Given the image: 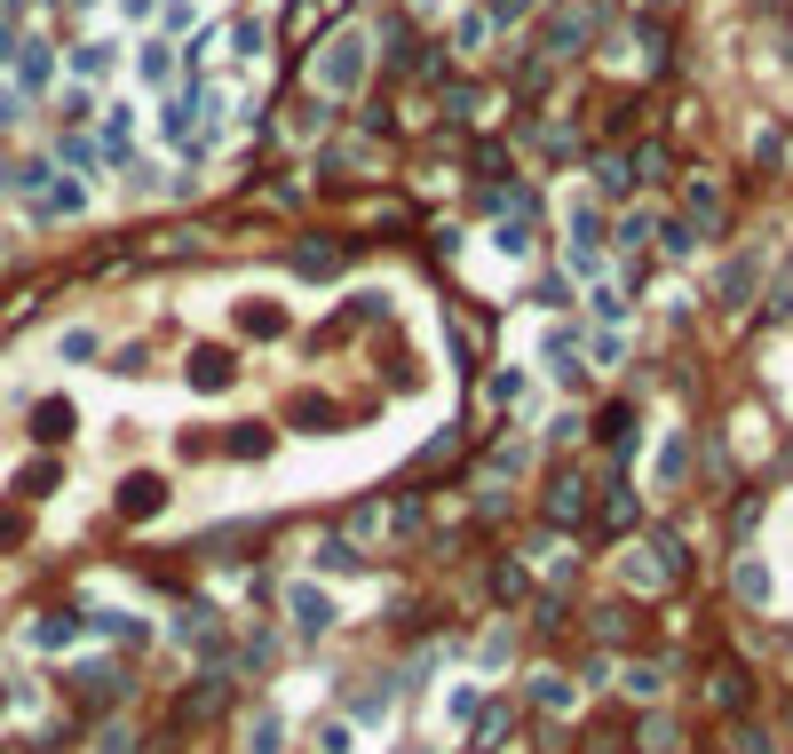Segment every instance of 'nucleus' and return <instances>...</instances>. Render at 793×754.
<instances>
[{"label":"nucleus","instance_id":"f257e3e1","mask_svg":"<svg viewBox=\"0 0 793 754\" xmlns=\"http://www.w3.org/2000/svg\"><path fill=\"white\" fill-rule=\"evenodd\" d=\"M366 64H373V40L366 33H334V40L318 48V64H310V88L357 95V88H366Z\"/></svg>","mask_w":793,"mask_h":754},{"label":"nucleus","instance_id":"f03ea898","mask_svg":"<svg viewBox=\"0 0 793 754\" xmlns=\"http://www.w3.org/2000/svg\"><path fill=\"white\" fill-rule=\"evenodd\" d=\"M286 619H294V636H325V627H342V603H334V588L294 580L286 588Z\"/></svg>","mask_w":793,"mask_h":754},{"label":"nucleus","instance_id":"7ed1b4c3","mask_svg":"<svg viewBox=\"0 0 793 754\" xmlns=\"http://www.w3.org/2000/svg\"><path fill=\"white\" fill-rule=\"evenodd\" d=\"M540 366L555 373V382H579V334H564V325H548V334H540Z\"/></svg>","mask_w":793,"mask_h":754},{"label":"nucleus","instance_id":"20e7f679","mask_svg":"<svg viewBox=\"0 0 793 754\" xmlns=\"http://www.w3.org/2000/svg\"><path fill=\"white\" fill-rule=\"evenodd\" d=\"M167 509V485H159V476H127V485H119V516H159Z\"/></svg>","mask_w":793,"mask_h":754},{"label":"nucleus","instance_id":"39448f33","mask_svg":"<svg viewBox=\"0 0 793 754\" xmlns=\"http://www.w3.org/2000/svg\"><path fill=\"white\" fill-rule=\"evenodd\" d=\"M230 373H239V366H230L222 349H191V366H183V382L215 397V389H230Z\"/></svg>","mask_w":793,"mask_h":754},{"label":"nucleus","instance_id":"423d86ee","mask_svg":"<svg viewBox=\"0 0 793 754\" xmlns=\"http://www.w3.org/2000/svg\"><path fill=\"white\" fill-rule=\"evenodd\" d=\"M579 40H587V9H555L548 16V56H579Z\"/></svg>","mask_w":793,"mask_h":754},{"label":"nucleus","instance_id":"0eeeda50","mask_svg":"<svg viewBox=\"0 0 793 754\" xmlns=\"http://www.w3.org/2000/svg\"><path fill=\"white\" fill-rule=\"evenodd\" d=\"M682 207H690V231H714V222H722V183H706V175H699V183L682 191Z\"/></svg>","mask_w":793,"mask_h":754},{"label":"nucleus","instance_id":"6e6552de","mask_svg":"<svg viewBox=\"0 0 793 754\" xmlns=\"http://www.w3.org/2000/svg\"><path fill=\"white\" fill-rule=\"evenodd\" d=\"M246 754H286V715H278V707H263V715H254Z\"/></svg>","mask_w":793,"mask_h":754},{"label":"nucleus","instance_id":"1a4fd4ad","mask_svg":"<svg viewBox=\"0 0 793 754\" xmlns=\"http://www.w3.org/2000/svg\"><path fill=\"white\" fill-rule=\"evenodd\" d=\"M532 699H540L548 715H572V707H579V683H564V675H540V683H532Z\"/></svg>","mask_w":793,"mask_h":754},{"label":"nucleus","instance_id":"9d476101","mask_svg":"<svg viewBox=\"0 0 793 754\" xmlns=\"http://www.w3.org/2000/svg\"><path fill=\"white\" fill-rule=\"evenodd\" d=\"M738 596H746V603H770L778 596V580H770V564H762V557L738 564Z\"/></svg>","mask_w":793,"mask_h":754},{"label":"nucleus","instance_id":"9b49d317","mask_svg":"<svg viewBox=\"0 0 793 754\" xmlns=\"http://www.w3.org/2000/svg\"><path fill=\"white\" fill-rule=\"evenodd\" d=\"M682 469H690V437L675 430L667 445H658V469H651V476H658V485H682Z\"/></svg>","mask_w":793,"mask_h":754},{"label":"nucleus","instance_id":"f8f14e48","mask_svg":"<svg viewBox=\"0 0 793 754\" xmlns=\"http://www.w3.org/2000/svg\"><path fill=\"white\" fill-rule=\"evenodd\" d=\"M754 279H762V255H738V263L722 270V302H746V294H754Z\"/></svg>","mask_w":793,"mask_h":754},{"label":"nucleus","instance_id":"ddd939ff","mask_svg":"<svg viewBox=\"0 0 793 754\" xmlns=\"http://www.w3.org/2000/svg\"><path fill=\"white\" fill-rule=\"evenodd\" d=\"M579 509H587V485H579V476H564V485L548 493V516H555V524H572Z\"/></svg>","mask_w":793,"mask_h":754},{"label":"nucleus","instance_id":"4468645a","mask_svg":"<svg viewBox=\"0 0 793 754\" xmlns=\"http://www.w3.org/2000/svg\"><path fill=\"white\" fill-rule=\"evenodd\" d=\"M334 246H302V255H294V270H302V279H334Z\"/></svg>","mask_w":793,"mask_h":754},{"label":"nucleus","instance_id":"2eb2a0df","mask_svg":"<svg viewBox=\"0 0 793 754\" xmlns=\"http://www.w3.org/2000/svg\"><path fill=\"white\" fill-rule=\"evenodd\" d=\"M493 255H500V263H524V255H532V239L516 231V222H500V231H493Z\"/></svg>","mask_w":793,"mask_h":754},{"label":"nucleus","instance_id":"dca6fc26","mask_svg":"<svg viewBox=\"0 0 793 754\" xmlns=\"http://www.w3.org/2000/svg\"><path fill=\"white\" fill-rule=\"evenodd\" d=\"M318 754H357V731L349 723H318Z\"/></svg>","mask_w":793,"mask_h":754},{"label":"nucleus","instance_id":"f3484780","mask_svg":"<svg viewBox=\"0 0 793 754\" xmlns=\"http://www.w3.org/2000/svg\"><path fill=\"white\" fill-rule=\"evenodd\" d=\"M239 325H246V334H278V325H286V318H278L270 302H246V310H239Z\"/></svg>","mask_w":793,"mask_h":754},{"label":"nucleus","instance_id":"a211bd4d","mask_svg":"<svg viewBox=\"0 0 793 754\" xmlns=\"http://www.w3.org/2000/svg\"><path fill=\"white\" fill-rule=\"evenodd\" d=\"M72 636H80V619H40V627H33L40 651H56V643H72Z\"/></svg>","mask_w":793,"mask_h":754},{"label":"nucleus","instance_id":"6ab92c4d","mask_svg":"<svg viewBox=\"0 0 793 754\" xmlns=\"http://www.w3.org/2000/svg\"><path fill=\"white\" fill-rule=\"evenodd\" d=\"M658 691H667V675H658V667H627V699H658Z\"/></svg>","mask_w":793,"mask_h":754},{"label":"nucleus","instance_id":"aec40b11","mask_svg":"<svg viewBox=\"0 0 793 754\" xmlns=\"http://www.w3.org/2000/svg\"><path fill=\"white\" fill-rule=\"evenodd\" d=\"M72 421H80L72 406H40V430H33V437H72Z\"/></svg>","mask_w":793,"mask_h":754},{"label":"nucleus","instance_id":"412c9836","mask_svg":"<svg viewBox=\"0 0 793 754\" xmlns=\"http://www.w3.org/2000/svg\"><path fill=\"white\" fill-rule=\"evenodd\" d=\"M318 564L325 572H349L357 564V540H318Z\"/></svg>","mask_w":793,"mask_h":754},{"label":"nucleus","instance_id":"4be33fe9","mask_svg":"<svg viewBox=\"0 0 793 754\" xmlns=\"http://www.w3.org/2000/svg\"><path fill=\"white\" fill-rule=\"evenodd\" d=\"M230 56H239V64L263 56V24H239V33H230Z\"/></svg>","mask_w":793,"mask_h":754},{"label":"nucleus","instance_id":"5701e85b","mask_svg":"<svg viewBox=\"0 0 793 754\" xmlns=\"http://www.w3.org/2000/svg\"><path fill=\"white\" fill-rule=\"evenodd\" d=\"M493 406H524V373H493Z\"/></svg>","mask_w":793,"mask_h":754},{"label":"nucleus","instance_id":"b1692460","mask_svg":"<svg viewBox=\"0 0 793 754\" xmlns=\"http://www.w3.org/2000/svg\"><path fill=\"white\" fill-rule=\"evenodd\" d=\"M389 707H397V691H366V699H357V723H381Z\"/></svg>","mask_w":793,"mask_h":754},{"label":"nucleus","instance_id":"393cba45","mask_svg":"<svg viewBox=\"0 0 793 754\" xmlns=\"http://www.w3.org/2000/svg\"><path fill=\"white\" fill-rule=\"evenodd\" d=\"M80 72H88V80H95V72H112V40H88L80 48Z\"/></svg>","mask_w":793,"mask_h":754},{"label":"nucleus","instance_id":"a878e982","mask_svg":"<svg viewBox=\"0 0 793 754\" xmlns=\"http://www.w3.org/2000/svg\"><path fill=\"white\" fill-rule=\"evenodd\" d=\"M143 80H175V56H167V48H143Z\"/></svg>","mask_w":793,"mask_h":754},{"label":"nucleus","instance_id":"bb28decb","mask_svg":"<svg viewBox=\"0 0 793 754\" xmlns=\"http://www.w3.org/2000/svg\"><path fill=\"white\" fill-rule=\"evenodd\" d=\"M445 715H452V723H469V715H476V691H469V683L445 691Z\"/></svg>","mask_w":793,"mask_h":754},{"label":"nucleus","instance_id":"cd10ccee","mask_svg":"<svg viewBox=\"0 0 793 754\" xmlns=\"http://www.w3.org/2000/svg\"><path fill=\"white\" fill-rule=\"evenodd\" d=\"M95 754H136V731H119V723H112V731H104V746H95Z\"/></svg>","mask_w":793,"mask_h":754},{"label":"nucleus","instance_id":"c85d7f7f","mask_svg":"<svg viewBox=\"0 0 793 754\" xmlns=\"http://www.w3.org/2000/svg\"><path fill=\"white\" fill-rule=\"evenodd\" d=\"M524 9H532V0H493V16H500V24H516Z\"/></svg>","mask_w":793,"mask_h":754},{"label":"nucleus","instance_id":"c756f323","mask_svg":"<svg viewBox=\"0 0 793 754\" xmlns=\"http://www.w3.org/2000/svg\"><path fill=\"white\" fill-rule=\"evenodd\" d=\"M119 9H127V16H151V9H159V0H119Z\"/></svg>","mask_w":793,"mask_h":754},{"label":"nucleus","instance_id":"7c9ffc66","mask_svg":"<svg viewBox=\"0 0 793 754\" xmlns=\"http://www.w3.org/2000/svg\"><path fill=\"white\" fill-rule=\"evenodd\" d=\"M397 754H437V746H429V739H405V746H397Z\"/></svg>","mask_w":793,"mask_h":754}]
</instances>
